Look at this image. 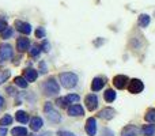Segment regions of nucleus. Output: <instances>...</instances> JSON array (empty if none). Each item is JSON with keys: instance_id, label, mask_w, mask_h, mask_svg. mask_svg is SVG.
Instances as JSON below:
<instances>
[{"instance_id": "f257e3e1", "label": "nucleus", "mask_w": 155, "mask_h": 136, "mask_svg": "<svg viewBox=\"0 0 155 136\" xmlns=\"http://www.w3.org/2000/svg\"><path fill=\"white\" fill-rule=\"evenodd\" d=\"M60 82H61V86L65 88H72L78 85V76L72 72H63L60 74Z\"/></svg>"}, {"instance_id": "f03ea898", "label": "nucleus", "mask_w": 155, "mask_h": 136, "mask_svg": "<svg viewBox=\"0 0 155 136\" xmlns=\"http://www.w3.org/2000/svg\"><path fill=\"white\" fill-rule=\"evenodd\" d=\"M42 88H44V93H45L46 95H56V94L60 91V86H59V83L56 82L54 78H51V79L46 80V82L44 83Z\"/></svg>"}, {"instance_id": "7ed1b4c3", "label": "nucleus", "mask_w": 155, "mask_h": 136, "mask_svg": "<svg viewBox=\"0 0 155 136\" xmlns=\"http://www.w3.org/2000/svg\"><path fill=\"white\" fill-rule=\"evenodd\" d=\"M44 110H45V113H46V118H48L51 123L57 124V123H60V121H61V117H60V114L53 109V106H52L51 102H46Z\"/></svg>"}, {"instance_id": "20e7f679", "label": "nucleus", "mask_w": 155, "mask_h": 136, "mask_svg": "<svg viewBox=\"0 0 155 136\" xmlns=\"http://www.w3.org/2000/svg\"><path fill=\"white\" fill-rule=\"evenodd\" d=\"M143 88H144V85H143L142 80L139 79H132L129 80L128 83V91L132 94H139L143 91Z\"/></svg>"}, {"instance_id": "39448f33", "label": "nucleus", "mask_w": 155, "mask_h": 136, "mask_svg": "<svg viewBox=\"0 0 155 136\" xmlns=\"http://www.w3.org/2000/svg\"><path fill=\"white\" fill-rule=\"evenodd\" d=\"M128 83H129V78L125 76V75H116V76L113 78V85H114V87L118 88V90L125 88L127 86H128Z\"/></svg>"}, {"instance_id": "423d86ee", "label": "nucleus", "mask_w": 155, "mask_h": 136, "mask_svg": "<svg viewBox=\"0 0 155 136\" xmlns=\"http://www.w3.org/2000/svg\"><path fill=\"white\" fill-rule=\"evenodd\" d=\"M12 57V48L8 44H3L0 46V61H7Z\"/></svg>"}, {"instance_id": "0eeeda50", "label": "nucleus", "mask_w": 155, "mask_h": 136, "mask_svg": "<svg viewBox=\"0 0 155 136\" xmlns=\"http://www.w3.org/2000/svg\"><path fill=\"white\" fill-rule=\"evenodd\" d=\"M84 102H86V106H87V109L90 110V112H94V110L98 108V98H97L95 94L87 95L84 99Z\"/></svg>"}, {"instance_id": "6e6552de", "label": "nucleus", "mask_w": 155, "mask_h": 136, "mask_svg": "<svg viewBox=\"0 0 155 136\" xmlns=\"http://www.w3.org/2000/svg\"><path fill=\"white\" fill-rule=\"evenodd\" d=\"M86 132L88 136H94L97 134V121L94 117L87 118V121H86Z\"/></svg>"}, {"instance_id": "1a4fd4ad", "label": "nucleus", "mask_w": 155, "mask_h": 136, "mask_svg": "<svg viewBox=\"0 0 155 136\" xmlns=\"http://www.w3.org/2000/svg\"><path fill=\"white\" fill-rule=\"evenodd\" d=\"M15 27L19 33L22 34H30L31 33V26L26 22H22V21H15Z\"/></svg>"}, {"instance_id": "9d476101", "label": "nucleus", "mask_w": 155, "mask_h": 136, "mask_svg": "<svg viewBox=\"0 0 155 136\" xmlns=\"http://www.w3.org/2000/svg\"><path fill=\"white\" fill-rule=\"evenodd\" d=\"M140 129L136 125H127L125 128L121 131V136H137L140 134Z\"/></svg>"}, {"instance_id": "9b49d317", "label": "nucleus", "mask_w": 155, "mask_h": 136, "mask_svg": "<svg viewBox=\"0 0 155 136\" xmlns=\"http://www.w3.org/2000/svg\"><path fill=\"white\" fill-rule=\"evenodd\" d=\"M114 116H116V110L113 109V108H105V109H102L101 112H99L98 117L104 118V120H112Z\"/></svg>"}, {"instance_id": "f8f14e48", "label": "nucleus", "mask_w": 155, "mask_h": 136, "mask_svg": "<svg viewBox=\"0 0 155 136\" xmlns=\"http://www.w3.org/2000/svg\"><path fill=\"white\" fill-rule=\"evenodd\" d=\"M68 114L71 116V117H78V116H83L84 114V110H83V108L80 106V105H72V106L68 108Z\"/></svg>"}, {"instance_id": "ddd939ff", "label": "nucleus", "mask_w": 155, "mask_h": 136, "mask_svg": "<svg viewBox=\"0 0 155 136\" xmlns=\"http://www.w3.org/2000/svg\"><path fill=\"white\" fill-rule=\"evenodd\" d=\"M29 45H30V41H29V38H26V37H21L16 40V48H18L19 52L27 51V49H29Z\"/></svg>"}, {"instance_id": "4468645a", "label": "nucleus", "mask_w": 155, "mask_h": 136, "mask_svg": "<svg viewBox=\"0 0 155 136\" xmlns=\"http://www.w3.org/2000/svg\"><path fill=\"white\" fill-rule=\"evenodd\" d=\"M37 76H38V72L35 71V69H33V68H27V69H25V72H23V78H25V79H26L29 83L35 82Z\"/></svg>"}, {"instance_id": "2eb2a0df", "label": "nucleus", "mask_w": 155, "mask_h": 136, "mask_svg": "<svg viewBox=\"0 0 155 136\" xmlns=\"http://www.w3.org/2000/svg\"><path fill=\"white\" fill-rule=\"evenodd\" d=\"M104 85H105V82L101 79V78H94L93 83H91V90L93 91H99V90H102Z\"/></svg>"}, {"instance_id": "dca6fc26", "label": "nucleus", "mask_w": 155, "mask_h": 136, "mask_svg": "<svg viewBox=\"0 0 155 136\" xmlns=\"http://www.w3.org/2000/svg\"><path fill=\"white\" fill-rule=\"evenodd\" d=\"M30 128L33 131H40L42 128V120L40 117H33L31 121H30Z\"/></svg>"}, {"instance_id": "f3484780", "label": "nucleus", "mask_w": 155, "mask_h": 136, "mask_svg": "<svg viewBox=\"0 0 155 136\" xmlns=\"http://www.w3.org/2000/svg\"><path fill=\"white\" fill-rule=\"evenodd\" d=\"M15 118H16V121H19V123H22V124L29 121V116H27V113L23 112V110H18L15 114Z\"/></svg>"}, {"instance_id": "a211bd4d", "label": "nucleus", "mask_w": 155, "mask_h": 136, "mask_svg": "<svg viewBox=\"0 0 155 136\" xmlns=\"http://www.w3.org/2000/svg\"><path fill=\"white\" fill-rule=\"evenodd\" d=\"M142 134L144 136H154L155 135V125L151 124V125H144L142 129Z\"/></svg>"}, {"instance_id": "6ab92c4d", "label": "nucleus", "mask_w": 155, "mask_h": 136, "mask_svg": "<svg viewBox=\"0 0 155 136\" xmlns=\"http://www.w3.org/2000/svg\"><path fill=\"white\" fill-rule=\"evenodd\" d=\"M12 136H27V129L23 128V127H16L11 131Z\"/></svg>"}, {"instance_id": "aec40b11", "label": "nucleus", "mask_w": 155, "mask_h": 136, "mask_svg": "<svg viewBox=\"0 0 155 136\" xmlns=\"http://www.w3.org/2000/svg\"><path fill=\"white\" fill-rule=\"evenodd\" d=\"M148 23H150V16L147 14H142L139 16V26L140 27H147Z\"/></svg>"}, {"instance_id": "412c9836", "label": "nucleus", "mask_w": 155, "mask_h": 136, "mask_svg": "<svg viewBox=\"0 0 155 136\" xmlns=\"http://www.w3.org/2000/svg\"><path fill=\"white\" fill-rule=\"evenodd\" d=\"M104 98H105V101H107V102H113L116 99V91H113V90H106L104 93Z\"/></svg>"}, {"instance_id": "4be33fe9", "label": "nucleus", "mask_w": 155, "mask_h": 136, "mask_svg": "<svg viewBox=\"0 0 155 136\" xmlns=\"http://www.w3.org/2000/svg\"><path fill=\"white\" fill-rule=\"evenodd\" d=\"M15 85L19 86V87H22V88H26L27 85H29V82H27L23 76H16L15 78Z\"/></svg>"}, {"instance_id": "5701e85b", "label": "nucleus", "mask_w": 155, "mask_h": 136, "mask_svg": "<svg viewBox=\"0 0 155 136\" xmlns=\"http://www.w3.org/2000/svg\"><path fill=\"white\" fill-rule=\"evenodd\" d=\"M146 121H148V123H155V109H148L147 113H146L144 116Z\"/></svg>"}, {"instance_id": "b1692460", "label": "nucleus", "mask_w": 155, "mask_h": 136, "mask_svg": "<svg viewBox=\"0 0 155 136\" xmlns=\"http://www.w3.org/2000/svg\"><path fill=\"white\" fill-rule=\"evenodd\" d=\"M80 99V97L78 95V94H68L67 97H65V101L68 102V104H78Z\"/></svg>"}, {"instance_id": "393cba45", "label": "nucleus", "mask_w": 155, "mask_h": 136, "mask_svg": "<svg viewBox=\"0 0 155 136\" xmlns=\"http://www.w3.org/2000/svg\"><path fill=\"white\" fill-rule=\"evenodd\" d=\"M10 75H11V72L8 71V69H0V85L4 83L5 80L10 78Z\"/></svg>"}, {"instance_id": "a878e982", "label": "nucleus", "mask_w": 155, "mask_h": 136, "mask_svg": "<svg viewBox=\"0 0 155 136\" xmlns=\"http://www.w3.org/2000/svg\"><path fill=\"white\" fill-rule=\"evenodd\" d=\"M11 123H12V117H11L10 114H5L3 118H0V125L2 127H7V125H10Z\"/></svg>"}, {"instance_id": "bb28decb", "label": "nucleus", "mask_w": 155, "mask_h": 136, "mask_svg": "<svg viewBox=\"0 0 155 136\" xmlns=\"http://www.w3.org/2000/svg\"><path fill=\"white\" fill-rule=\"evenodd\" d=\"M11 35H12V29H11V27H5V29L2 32V38L3 40H7V38L11 37Z\"/></svg>"}, {"instance_id": "cd10ccee", "label": "nucleus", "mask_w": 155, "mask_h": 136, "mask_svg": "<svg viewBox=\"0 0 155 136\" xmlns=\"http://www.w3.org/2000/svg\"><path fill=\"white\" fill-rule=\"evenodd\" d=\"M40 52H41V48H38V46H33L31 49H30V56L31 57H35V56H38L40 55Z\"/></svg>"}, {"instance_id": "c85d7f7f", "label": "nucleus", "mask_w": 155, "mask_h": 136, "mask_svg": "<svg viewBox=\"0 0 155 136\" xmlns=\"http://www.w3.org/2000/svg\"><path fill=\"white\" fill-rule=\"evenodd\" d=\"M35 35H37V38H44L45 37V29L44 27H38L35 30Z\"/></svg>"}, {"instance_id": "c756f323", "label": "nucleus", "mask_w": 155, "mask_h": 136, "mask_svg": "<svg viewBox=\"0 0 155 136\" xmlns=\"http://www.w3.org/2000/svg\"><path fill=\"white\" fill-rule=\"evenodd\" d=\"M56 104H57V105H59V106H60V108H67L68 102H67V101H65V98H59V99H57V101H56Z\"/></svg>"}, {"instance_id": "7c9ffc66", "label": "nucleus", "mask_w": 155, "mask_h": 136, "mask_svg": "<svg viewBox=\"0 0 155 136\" xmlns=\"http://www.w3.org/2000/svg\"><path fill=\"white\" fill-rule=\"evenodd\" d=\"M41 49H42L44 52H49V49H51V45L48 44V41H44V42H42V46H41Z\"/></svg>"}, {"instance_id": "2f4dec72", "label": "nucleus", "mask_w": 155, "mask_h": 136, "mask_svg": "<svg viewBox=\"0 0 155 136\" xmlns=\"http://www.w3.org/2000/svg\"><path fill=\"white\" fill-rule=\"evenodd\" d=\"M40 68H41V74H46V65L44 61L40 63Z\"/></svg>"}, {"instance_id": "473e14b6", "label": "nucleus", "mask_w": 155, "mask_h": 136, "mask_svg": "<svg viewBox=\"0 0 155 136\" xmlns=\"http://www.w3.org/2000/svg\"><path fill=\"white\" fill-rule=\"evenodd\" d=\"M5 27H8L7 26V22H5V21H0V33H2Z\"/></svg>"}, {"instance_id": "72a5a7b5", "label": "nucleus", "mask_w": 155, "mask_h": 136, "mask_svg": "<svg viewBox=\"0 0 155 136\" xmlns=\"http://www.w3.org/2000/svg\"><path fill=\"white\" fill-rule=\"evenodd\" d=\"M59 136H75V135L71 134V132H67V131H60L59 132Z\"/></svg>"}, {"instance_id": "f704fd0d", "label": "nucleus", "mask_w": 155, "mask_h": 136, "mask_svg": "<svg viewBox=\"0 0 155 136\" xmlns=\"http://www.w3.org/2000/svg\"><path fill=\"white\" fill-rule=\"evenodd\" d=\"M0 136H7V129H5V127H0Z\"/></svg>"}, {"instance_id": "c9c22d12", "label": "nucleus", "mask_w": 155, "mask_h": 136, "mask_svg": "<svg viewBox=\"0 0 155 136\" xmlns=\"http://www.w3.org/2000/svg\"><path fill=\"white\" fill-rule=\"evenodd\" d=\"M104 135H105V136H113V132L110 131V129L105 128V129H104Z\"/></svg>"}, {"instance_id": "e433bc0d", "label": "nucleus", "mask_w": 155, "mask_h": 136, "mask_svg": "<svg viewBox=\"0 0 155 136\" xmlns=\"http://www.w3.org/2000/svg\"><path fill=\"white\" fill-rule=\"evenodd\" d=\"M7 91H8V94H10V95H14V94H15V90H14L12 87H7Z\"/></svg>"}, {"instance_id": "4c0bfd02", "label": "nucleus", "mask_w": 155, "mask_h": 136, "mask_svg": "<svg viewBox=\"0 0 155 136\" xmlns=\"http://www.w3.org/2000/svg\"><path fill=\"white\" fill-rule=\"evenodd\" d=\"M3 105H4V98H3V97L0 95V109L3 108Z\"/></svg>"}, {"instance_id": "58836bf2", "label": "nucleus", "mask_w": 155, "mask_h": 136, "mask_svg": "<svg viewBox=\"0 0 155 136\" xmlns=\"http://www.w3.org/2000/svg\"><path fill=\"white\" fill-rule=\"evenodd\" d=\"M29 136H35V135H29Z\"/></svg>"}]
</instances>
